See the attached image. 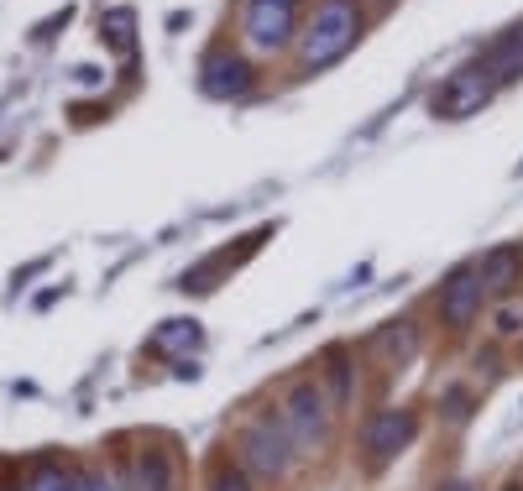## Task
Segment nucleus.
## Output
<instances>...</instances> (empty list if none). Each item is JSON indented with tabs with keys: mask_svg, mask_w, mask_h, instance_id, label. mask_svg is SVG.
<instances>
[{
	"mask_svg": "<svg viewBox=\"0 0 523 491\" xmlns=\"http://www.w3.org/2000/svg\"><path fill=\"white\" fill-rule=\"evenodd\" d=\"M356 32H361L356 0H320V6H314L309 32H304V63H309V68L335 63V58L356 42Z\"/></svg>",
	"mask_w": 523,
	"mask_h": 491,
	"instance_id": "nucleus-1",
	"label": "nucleus"
},
{
	"mask_svg": "<svg viewBox=\"0 0 523 491\" xmlns=\"http://www.w3.org/2000/svg\"><path fill=\"white\" fill-rule=\"evenodd\" d=\"M283 424L293 434V444H304V450H320V444L330 439V397L320 382H299L288 392L283 403Z\"/></svg>",
	"mask_w": 523,
	"mask_h": 491,
	"instance_id": "nucleus-2",
	"label": "nucleus"
},
{
	"mask_svg": "<svg viewBox=\"0 0 523 491\" xmlns=\"http://www.w3.org/2000/svg\"><path fill=\"white\" fill-rule=\"evenodd\" d=\"M241 460L252 465L257 476H283L293 465V434L272 418H257L252 429L241 434Z\"/></svg>",
	"mask_w": 523,
	"mask_h": 491,
	"instance_id": "nucleus-3",
	"label": "nucleus"
},
{
	"mask_svg": "<svg viewBox=\"0 0 523 491\" xmlns=\"http://www.w3.org/2000/svg\"><path fill=\"white\" fill-rule=\"evenodd\" d=\"M492 100V79L482 74V68H461V74H450L440 89H435V115H445V121H466V115H476Z\"/></svg>",
	"mask_w": 523,
	"mask_h": 491,
	"instance_id": "nucleus-4",
	"label": "nucleus"
},
{
	"mask_svg": "<svg viewBox=\"0 0 523 491\" xmlns=\"http://www.w3.org/2000/svg\"><path fill=\"white\" fill-rule=\"evenodd\" d=\"M288 37H293V6L252 0V11H246V42L257 53H278V48H288Z\"/></svg>",
	"mask_w": 523,
	"mask_h": 491,
	"instance_id": "nucleus-5",
	"label": "nucleus"
},
{
	"mask_svg": "<svg viewBox=\"0 0 523 491\" xmlns=\"http://www.w3.org/2000/svg\"><path fill=\"white\" fill-rule=\"evenodd\" d=\"M419 434V418L408 413V408H388V413H377L372 424H367V450L377 465H388L398 450H408V439Z\"/></svg>",
	"mask_w": 523,
	"mask_h": 491,
	"instance_id": "nucleus-6",
	"label": "nucleus"
},
{
	"mask_svg": "<svg viewBox=\"0 0 523 491\" xmlns=\"http://www.w3.org/2000/svg\"><path fill=\"white\" fill-rule=\"evenodd\" d=\"M199 89L215 100H231V95H246L252 89V63L236 58V53H210L204 58V74H199Z\"/></svg>",
	"mask_w": 523,
	"mask_h": 491,
	"instance_id": "nucleus-7",
	"label": "nucleus"
},
{
	"mask_svg": "<svg viewBox=\"0 0 523 491\" xmlns=\"http://www.w3.org/2000/svg\"><path fill=\"white\" fill-rule=\"evenodd\" d=\"M476 309H482V272L461 267V272L440 288V319L461 330V324H471V319H476Z\"/></svg>",
	"mask_w": 523,
	"mask_h": 491,
	"instance_id": "nucleus-8",
	"label": "nucleus"
},
{
	"mask_svg": "<svg viewBox=\"0 0 523 491\" xmlns=\"http://www.w3.org/2000/svg\"><path fill=\"white\" fill-rule=\"evenodd\" d=\"M523 283V246H497L482 262V288L492 293H513Z\"/></svg>",
	"mask_w": 523,
	"mask_h": 491,
	"instance_id": "nucleus-9",
	"label": "nucleus"
},
{
	"mask_svg": "<svg viewBox=\"0 0 523 491\" xmlns=\"http://www.w3.org/2000/svg\"><path fill=\"white\" fill-rule=\"evenodd\" d=\"M482 74L497 84V79H518L523 74V27H513L508 37H497L492 42V53H487V68Z\"/></svg>",
	"mask_w": 523,
	"mask_h": 491,
	"instance_id": "nucleus-10",
	"label": "nucleus"
},
{
	"mask_svg": "<svg viewBox=\"0 0 523 491\" xmlns=\"http://www.w3.org/2000/svg\"><path fill=\"white\" fill-rule=\"evenodd\" d=\"M372 350H377V356H388L393 366H403V361L419 350V330H414L408 319H398V324H388V330L372 340Z\"/></svg>",
	"mask_w": 523,
	"mask_h": 491,
	"instance_id": "nucleus-11",
	"label": "nucleus"
},
{
	"mask_svg": "<svg viewBox=\"0 0 523 491\" xmlns=\"http://www.w3.org/2000/svg\"><path fill=\"white\" fill-rule=\"evenodd\" d=\"M136 491H173V460L163 450H142V460H136Z\"/></svg>",
	"mask_w": 523,
	"mask_h": 491,
	"instance_id": "nucleus-12",
	"label": "nucleus"
},
{
	"mask_svg": "<svg viewBox=\"0 0 523 491\" xmlns=\"http://www.w3.org/2000/svg\"><path fill=\"white\" fill-rule=\"evenodd\" d=\"M157 345H163V350H194L199 345V324L194 319H173V324L157 330Z\"/></svg>",
	"mask_w": 523,
	"mask_h": 491,
	"instance_id": "nucleus-13",
	"label": "nucleus"
},
{
	"mask_svg": "<svg viewBox=\"0 0 523 491\" xmlns=\"http://www.w3.org/2000/svg\"><path fill=\"white\" fill-rule=\"evenodd\" d=\"M79 481L63 471V465H37L32 471V481H27V491H74Z\"/></svg>",
	"mask_w": 523,
	"mask_h": 491,
	"instance_id": "nucleus-14",
	"label": "nucleus"
},
{
	"mask_svg": "<svg viewBox=\"0 0 523 491\" xmlns=\"http://www.w3.org/2000/svg\"><path fill=\"white\" fill-rule=\"evenodd\" d=\"M330 397H335V408H346L351 403V366H346V356H330Z\"/></svg>",
	"mask_w": 523,
	"mask_h": 491,
	"instance_id": "nucleus-15",
	"label": "nucleus"
},
{
	"mask_svg": "<svg viewBox=\"0 0 523 491\" xmlns=\"http://www.w3.org/2000/svg\"><path fill=\"white\" fill-rule=\"evenodd\" d=\"M210 491H252V481H246V471H241V465H215Z\"/></svg>",
	"mask_w": 523,
	"mask_h": 491,
	"instance_id": "nucleus-16",
	"label": "nucleus"
},
{
	"mask_svg": "<svg viewBox=\"0 0 523 491\" xmlns=\"http://www.w3.org/2000/svg\"><path fill=\"white\" fill-rule=\"evenodd\" d=\"M440 403H445V418H450V424H466V418H471V392H466V387H445Z\"/></svg>",
	"mask_w": 523,
	"mask_h": 491,
	"instance_id": "nucleus-17",
	"label": "nucleus"
},
{
	"mask_svg": "<svg viewBox=\"0 0 523 491\" xmlns=\"http://www.w3.org/2000/svg\"><path fill=\"white\" fill-rule=\"evenodd\" d=\"M105 32H110V42L126 53V48H131V11H110V16H105Z\"/></svg>",
	"mask_w": 523,
	"mask_h": 491,
	"instance_id": "nucleus-18",
	"label": "nucleus"
},
{
	"mask_svg": "<svg viewBox=\"0 0 523 491\" xmlns=\"http://www.w3.org/2000/svg\"><path fill=\"white\" fill-rule=\"evenodd\" d=\"M497 330H503V335H518V330H523L518 309H503V314H497Z\"/></svg>",
	"mask_w": 523,
	"mask_h": 491,
	"instance_id": "nucleus-19",
	"label": "nucleus"
},
{
	"mask_svg": "<svg viewBox=\"0 0 523 491\" xmlns=\"http://www.w3.org/2000/svg\"><path fill=\"white\" fill-rule=\"evenodd\" d=\"M79 491H110V481H105V476H84Z\"/></svg>",
	"mask_w": 523,
	"mask_h": 491,
	"instance_id": "nucleus-20",
	"label": "nucleus"
},
{
	"mask_svg": "<svg viewBox=\"0 0 523 491\" xmlns=\"http://www.w3.org/2000/svg\"><path fill=\"white\" fill-rule=\"evenodd\" d=\"M445 491H471V486H466V481H450V486H445Z\"/></svg>",
	"mask_w": 523,
	"mask_h": 491,
	"instance_id": "nucleus-21",
	"label": "nucleus"
},
{
	"mask_svg": "<svg viewBox=\"0 0 523 491\" xmlns=\"http://www.w3.org/2000/svg\"><path fill=\"white\" fill-rule=\"evenodd\" d=\"M272 6H293V0H272Z\"/></svg>",
	"mask_w": 523,
	"mask_h": 491,
	"instance_id": "nucleus-22",
	"label": "nucleus"
},
{
	"mask_svg": "<svg viewBox=\"0 0 523 491\" xmlns=\"http://www.w3.org/2000/svg\"><path fill=\"white\" fill-rule=\"evenodd\" d=\"M503 491H523V486H503Z\"/></svg>",
	"mask_w": 523,
	"mask_h": 491,
	"instance_id": "nucleus-23",
	"label": "nucleus"
},
{
	"mask_svg": "<svg viewBox=\"0 0 523 491\" xmlns=\"http://www.w3.org/2000/svg\"><path fill=\"white\" fill-rule=\"evenodd\" d=\"M6 491H16V486H6Z\"/></svg>",
	"mask_w": 523,
	"mask_h": 491,
	"instance_id": "nucleus-24",
	"label": "nucleus"
}]
</instances>
